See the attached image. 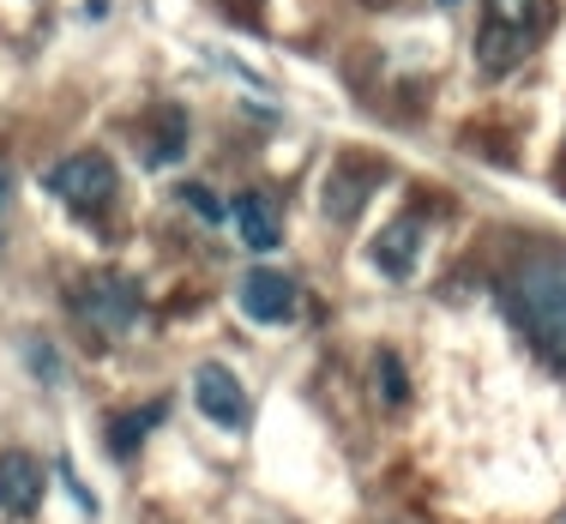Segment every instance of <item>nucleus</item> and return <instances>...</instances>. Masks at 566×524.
Returning <instances> with one entry per match:
<instances>
[{"label":"nucleus","instance_id":"nucleus-12","mask_svg":"<svg viewBox=\"0 0 566 524\" xmlns=\"http://www.w3.org/2000/svg\"><path fill=\"white\" fill-rule=\"evenodd\" d=\"M157 416H164V405H151L145 416H120L115 422V452H133V440H145V428H151Z\"/></svg>","mask_w":566,"mask_h":524},{"label":"nucleus","instance_id":"nucleus-8","mask_svg":"<svg viewBox=\"0 0 566 524\" xmlns=\"http://www.w3.org/2000/svg\"><path fill=\"white\" fill-rule=\"evenodd\" d=\"M235 230H241V241H248L253 253H272L277 248V218H272V206H265L260 193H241L235 199Z\"/></svg>","mask_w":566,"mask_h":524},{"label":"nucleus","instance_id":"nucleus-11","mask_svg":"<svg viewBox=\"0 0 566 524\" xmlns=\"http://www.w3.org/2000/svg\"><path fill=\"white\" fill-rule=\"evenodd\" d=\"M374 380H380V392H386V405H403V392H410V386H403V361L392 356V349H386L380 361H374Z\"/></svg>","mask_w":566,"mask_h":524},{"label":"nucleus","instance_id":"nucleus-1","mask_svg":"<svg viewBox=\"0 0 566 524\" xmlns=\"http://www.w3.org/2000/svg\"><path fill=\"white\" fill-rule=\"evenodd\" d=\"M543 31H548V0H482V24H476L482 73H512Z\"/></svg>","mask_w":566,"mask_h":524},{"label":"nucleus","instance_id":"nucleus-3","mask_svg":"<svg viewBox=\"0 0 566 524\" xmlns=\"http://www.w3.org/2000/svg\"><path fill=\"white\" fill-rule=\"evenodd\" d=\"M49 193L66 199V206H78V211H97L115 199V164L103 151H78V157H66V164L49 169Z\"/></svg>","mask_w":566,"mask_h":524},{"label":"nucleus","instance_id":"nucleus-14","mask_svg":"<svg viewBox=\"0 0 566 524\" xmlns=\"http://www.w3.org/2000/svg\"><path fill=\"white\" fill-rule=\"evenodd\" d=\"M0 206H7V169H0Z\"/></svg>","mask_w":566,"mask_h":524},{"label":"nucleus","instance_id":"nucleus-5","mask_svg":"<svg viewBox=\"0 0 566 524\" xmlns=\"http://www.w3.org/2000/svg\"><path fill=\"white\" fill-rule=\"evenodd\" d=\"M295 284L283 272H272V265H260V272H248L241 277V307H248L253 319H265V326H283V319L295 314Z\"/></svg>","mask_w":566,"mask_h":524},{"label":"nucleus","instance_id":"nucleus-13","mask_svg":"<svg viewBox=\"0 0 566 524\" xmlns=\"http://www.w3.org/2000/svg\"><path fill=\"white\" fill-rule=\"evenodd\" d=\"M181 199H193V211H199V218H223V206L206 193V187H181Z\"/></svg>","mask_w":566,"mask_h":524},{"label":"nucleus","instance_id":"nucleus-4","mask_svg":"<svg viewBox=\"0 0 566 524\" xmlns=\"http://www.w3.org/2000/svg\"><path fill=\"white\" fill-rule=\"evenodd\" d=\"M193 405L206 410L211 422H223V428L248 422V392H241V380L229 368H218V361H206V368L193 374Z\"/></svg>","mask_w":566,"mask_h":524},{"label":"nucleus","instance_id":"nucleus-7","mask_svg":"<svg viewBox=\"0 0 566 524\" xmlns=\"http://www.w3.org/2000/svg\"><path fill=\"white\" fill-rule=\"evenodd\" d=\"M416 241H422V223H416V218H398L392 230L374 241V265H380L386 277H410V265H416Z\"/></svg>","mask_w":566,"mask_h":524},{"label":"nucleus","instance_id":"nucleus-9","mask_svg":"<svg viewBox=\"0 0 566 524\" xmlns=\"http://www.w3.org/2000/svg\"><path fill=\"white\" fill-rule=\"evenodd\" d=\"M78 307H85V314H97L103 326H115V332L133 319V295H127L120 277H109V284H91L85 295H78Z\"/></svg>","mask_w":566,"mask_h":524},{"label":"nucleus","instance_id":"nucleus-2","mask_svg":"<svg viewBox=\"0 0 566 524\" xmlns=\"http://www.w3.org/2000/svg\"><path fill=\"white\" fill-rule=\"evenodd\" d=\"M512 314L531 344L566 374V272H524L512 284Z\"/></svg>","mask_w":566,"mask_h":524},{"label":"nucleus","instance_id":"nucleus-10","mask_svg":"<svg viewBox=\"0 0 566 524\" xmlns=\"http://www.w3.org/2000/svg\"><path fill=\"white\" fill-rule=\"evenodd\" d=\"M181 151H187V115L181 109H157V145H151V157H157V164H175Z\"/></svg>","mask_w":566,"mask_h":524},{"label":"nucleus","instance_id":"nucleus-6","mask_svg":"<svg viewBox=\"0 0 566 524\" xmlns=\"http://www.w3.org/2000/svg\"><path fill=\"white\" fill-rule=\"evenodd\" d=\"M36 501H43V464L31 452H0V506L24 518L36 513Z\"/></svg>","mask_w":566,"mask_h":524}]
</instances>
